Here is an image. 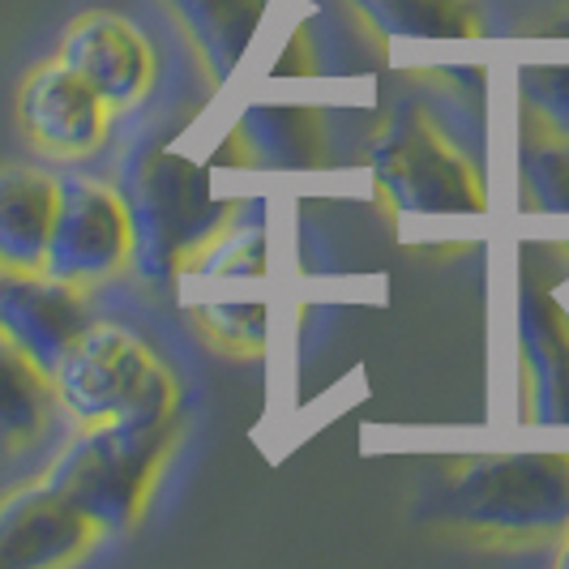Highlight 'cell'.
Listing matches in <instances>:
<instances>
[{
  "mask_svg": "<svg viewBox=\"0 0 569 569\" xmlns=\"http://www.w3.org/2000/svg\"><path fill=\"white\" fill-rule=\"evenodd\" d=\"M381 34L395 39H471L480 9L471 0H356Z\"/></svg>",
  "mask_w": 569,
  "mask_h": 569,
  "instance_id": "obj_16",
  "label": "cell"
},
{
  "mask_svg": "<svg viewBox=\"0 0 569 569\" xmlns=\"http://www.w3.org/2000/svg\"><path fill=\"white\" fill-rule=\"evenodd\" d=\"M432 510L450 522L506 536L569 527V455L476 458L437 488Z\"/></svg>",
  "mask_w": 569,
  "mask_h": 569,
  "instance_id": "obj_3",
  "label": "cell"
},
{
  "mask_svg": "<svg viewBox=\"0 0 569 569\" xmlns=\"http://www.w3.org/2000/svg\"><path fill=\"white\" fill-rule=\"evenodd\" d=\"M372 180L402 214H480L485 184L476 168L437 133L416 103H402L369 150Z\"/></svg>",
  "mask_w": 569,
  "mask_h": 569,
  "instance_id": "obj_5",
  "label": "cell"
},
{
  "mask_svg": "<svg viewBox=\"0 0 569 569\" xmlns=\"http://www.w3.org/2000/svg\"><path fill=\"white\" fill-rule=\"evenodd\" d=\"M522 99L548 124V133L569 138V64H531L522 69Z\"/></svg>",
  "mask_w": 569,
  "mask_h": 569,
  "instance_id": "obj_19",
  "label": "cell"
},
{
  "mask_svg": "<svg viewBox=\"0 0 569 569\" xmlns=\"http://www.w3.org/2000/svg\"><path fill=\"white\" fill-rule=\"evenodd\" d=\"M60 402L86 420H163L171 416V377L124 326H90L57 372Z\"/></svg>",
  "mask_w": 569,
  "mask_h": 569,
  "instance_id": "obj_4",
  "label": "cell"
},
{
  "mask_svg": "<svg viewBox=\"0 0 569 569\" xmlns=\"http://www.w3.org/2000/svg\"><path fill=\"white\" fill-rule=\"evenodd\" d=\"M261 270H266V228L257 219L249 228L214 236L210 253L198 257V274L206 279H253Z\"/></svg>",
  "mask_w": 569,
  "mask_h": 569,
  "instance_id": "obj_18",
  "label": "cell"
},
{
  "mask_svg": "<svg viewBox=\"0 0 569 569\" xmlns=\"http://www.w3.org/2000/svg\"><path fill=\"white\" fill-rule=\"evenodd\" d=\"M60 184L43 171H0V266L39 270L48 257V236L57 223Z\"/></svg>",
  "mask_w": 569,
  "mask_h": 569,
  "instance_id": "obj_12",
  "label": "cell"
},
{
  "mask_svg": "<svg viewBox=\"0 0 569 569\" xmlns=\"http://www.w3.org/2000/svg\"><path fill=\"white\" fill-rule=\"evenodd\" d=\"M103 116H108V103L60 57L34 69L30 82L22 86V120L52 150H64V154L90 150L103 138Z\"/></svg>",
  "mask_w": 569,
  "mask_h": 569,
  "instance_id": "obj_10",
  "label": "cell"
},
{
  "mask_svg": "<svg viewBox=\"0 0 569 569\" xmlns=\"http://www.w3.org/2000/svg\"><path fill=\"white\" fill-rule=\"evenodd\" d=\"M317 120L321 116L309 108H253L240 124V138L266 168H321L326 163V129Z\"/></svg>",
  "mask_w": 569,
  "mask_h": 569,
  "instance_id": "obj_15",
  "label": "cell"
},
{
  "mask_svg": "<svg viewBox=\"0 0 569 569\" xmlns=\"http://www.w3.org/2000/svg\"><path fill=\"white\" fill-rule=\"evenodd\" d=\"M90 326L94 321L73 283L0 266V335L22 347L48 377H57Z\"/></svg>",
  "mask_w": 569,
  "mask_h": 569,
  "instance_id": "obj_7",
  "label": "cell"
},
{
  "mask_svg": "<svg viewBox=\"0 0 569 569\" xmlns=\"http://www.w3.org/2000/svg\"><path fill=\"white\" fill-rule=\"evenodd\" d=\"M206 317H210V321L219 326V335H228V339H240V342L266 339V309H261V305H240V309L214 305V309H206Z\"/></svg>",
  "mask_w": 569,
  "mask_h": 569,
  "instance_id": "obj_20",
  "label": "cell"
},
{
  "mask_svg": "<svg viewBox=\"0 0 569 569\" xmlns=\"http://www.w3.org/2000/svg\"><path fill=\"white\" fill-rule=\"evenodd\" d=\"M94 536L99 527L57 488H22L0 506V569L64 566Z\"/></svg>",
  "mask_w": 569,
  "mask_h": 569,
  "instance_id": "obj_8",
  "label": "cell"
},
{
  "mask_svg": "<svg viewBox=\"0 0 569 569\" xmlns=\"http://www.w3.org/2000/svg\"><path fill=\"white\" fill-rule=\"evenodd\" d=\"M57 399V377L0 335V450L30 446L48 428Z\"/></svg>",
  "mask_w": 569,
  "mask_h": 569,
  "instance_id": "obj_14",
  "label": "cell"
},
{
  "mask_svg": "<svg viewBox=\"0 0 569 569\" xmlns=\"http://www.w3.org/2000/svg\"><path fill=\"white\" fill-rule=\"evenodd\" d=\"M60 60L82 78L108 108L138 103L150 86V48L116 13H90L64 34Z\"/></svg>",
  "mask_w": 569,
  "mask_h": 569,
  "instance_id": "obj_9",
  "label": "cell"
},
{
  "mask_svg": "<svg viewBox=\"0 0 569 569\" xmlns=\"http://www.w3.org/2000/svg\"><path fill=\"white\" fill-rule=\"evenodd\" d=\"M171 9L189 27L214 82H228L249 52L257 22L266 18L270 0H171Z\"/></svg>",
  "mask_w": 569,
  "mask_h": 569,
  "instance_id": "obj_13",
  "label": "cell"
},
{
  "mask_svg": "<svg viewBox=\"0 0 569 569\" xmlns=\"http://www.w3.org/2000/svg\"><path fill=\"white\" fill-rule=\"evenodd\" d=\"M518 339L531 377V420L569 425V321L536 287L522 291Z\"/></svg>",
  "mask_w": 569,
  "mask_h": 569,
  "instance_id": "obj_11",
  "label": "cell"
},
{
  "mask_svg": "<svg viewBox=\"0 0 569 569\" xmlns=\"http://www.w3.org/2000/svg\"><path fill=\"white\" fill-rule=\"evenodd\" d=\"M133 257V228L120 193L90 180H60L57 223L43 270L64 283H99Z\"/></svg>",
  "mask_w": 569,
  "mask_h": 569,
  "instance_id": "obj_6",
  "label": "cell"
},
{
  "mask_svg": "<svg viewBox=\"0 0 569 569\" xmlns=\"http://www.w3.org/2000/svg\"><path fill=\"white\" fill-rule=\"evenodd\" d=\"M522 184L548 214H569V138H543L522 146Z\"/></svg>",
  "mask_w": 569,
  "mask_h": 569,
  "instance_id": "obj_17",
  "label": "cell"
},
{
  "mask_svg": "<svg viewBox=\"0 0 569 569\" xmlns=\"http://www.w3.org/2000/svg\"><path fill=\"white\" fill-rule=\"evenodd\" d=\"M120 201L133 228V266L146 283H168L206 240L219 236L228 214V201L210 193V171L163 142L129 150L120 168Z\"/></svg>",
  "mask_w": 569,
  "mask_h": 569,
  "instance_id": "obj_1",
  "label": "cell"
},
{
  "mask_svg": "<svg viewBox=\"0 0 569 569\" xmlns=\"http://www.w3.org/2000/svg\"><path fill=\"white\" fill-rule=\"evenodd\" d=\"M176 420H99L82 437L69 441L43 485L57 488L64 501L99 527V531H129L142 513L146 488L159 462L171 450Z\"/></svg>",
  "mask_w": 569,
  "mask_h": 569,
  "instance_id": "obj_2",
  "label": "cell"
},
{
  "mask_svg": "<svg viewBox=\"0 0 569 569\" xmlns=\"http://www.w3.org/2000/svg\"><path fill=\"white\" fill-rule=\"evenodd\" d=\"M561 566H566V569H569V552H566V557H561Z\"/></svg>",
  "mask_w": 569,
  "mask_h": 569,
  "instance_id": "obj_21",
  "label": "cell"
}]
</instances>
